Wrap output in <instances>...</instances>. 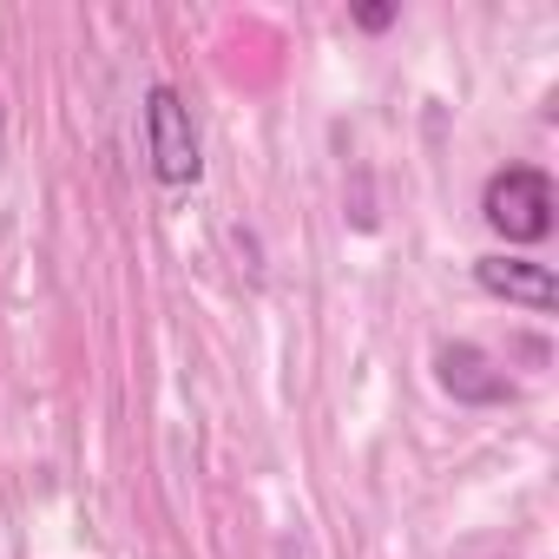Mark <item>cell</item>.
<instances>
[{"label":"cell","instance_id":"4","mask_svg":"<svg viewBox=\"0 0 559 559\" xmlns=\"http://www.w3.org/2000/svg\"><path fill=\"white\" fill-rule=\"evenodd\" d=\"M435 382H441L454 402H467V408H500V402H513L507 369H500L480 343H441V349H435Z\"/></svg>","mask_w":559,"mask_h":559},{"label":"cell","instance_id":"3","mask_svg":"<svg viewBox=\"0 0 559 559\" xmlns=\"http://www.w3.org/2000/svg\"><path fill=\"white\" fill-rule=\"evenodd\" d=\"M474 284L487 297H500V304L533 310V317H552L559 310V276H552V263H533V257H507V250L474 257Z\"/></svg>","mask_w":559,"mask_h":559},{"label":"cell","instance_id":"1","mask_svg":"<svg viewBox=\"0 0 559 559\" xmlns=\"http://www.w3.org/2000/svg\"><path fill=\"white\" fill-rule=\"evenodd\" d=\"M552 178L539 165H507L480 185V217L507 243H546L552 237Z\"/></svg>","mask_w":559,"mask_h":559},{"label":"cell","instance_id":"2","mask_svg":"<svg viewBox=\"0 0 559 559\" xmlns=\"http://www.w3.org/2000/svg\"><path fill=\"white\" fill-rule=\"evenodd\" d=\"M145 158H152V178L165 191H191L204 178V152H198V126H191V106L178 99V86H152L145 93Z\"/></svg>","mask_w":559,"mask_h":559},{"label":"cell","instance_id":"5","mask_svg":"<svg viewBox=\"0 0 559 559\" xmlns=\"http://www.w3.org/2000/svg\"><path fill=\"white\" fill-rule=\"evenodd\" d=\"M349 21H356L362 34H389V27L402 21V8H395V0H362V8H349Z\"/></svg>","mask_w":559,"mask_h":559}]
</instances>
